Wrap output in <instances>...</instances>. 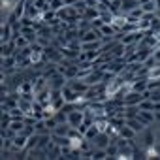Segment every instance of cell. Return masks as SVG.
Masks as SVG:
<instances>
[{
  "instance_id": "1",
  "label": "cell",
  "mask_w": 160,
  "mask_h": 160,
  "mask_svg": "<svg viewBox=\"0 0 160 160\" xmlns=\"http://www.w3.org/2000/svg\"><path fill=\"white\" fill-rule=\"evenodd\" d=\"M85 117H87V109H83V108H73L72 111H68L66 113V122L72 126V128H79L83 122H85Z\"/></svg>"
},
{
  "instance_id": "2",
  "label": "cell",
  "mask_w": 160,
  "mask_h": 160,
  "mask_svg": "<svg viewBox=\"0 0 160 160\" xmlns=\"http://www.w3.org/2000/svg\"><path fill=\"white\" fill-rule=\"evenodd\" d=\"M102 38H104V36H102L100 28H92V27H91L87 32H83V34H81V38H79V40L85 43V42H94V40H102Z\"/></svg>"
},
{
  "instance_id": "3",
  "label": "cell",
  "mask_w": 160,
  "mask_h": 160,
  "mask_svg": "<svg viewBox=\"0 0 160 160\" xmlns=\"http://www.w3.org/2000/svg\"><path fill=\"white\" fill-rule=\"evenodd\" d=\"M138 119H139L145 126H151L152 122H156V119H154V111H149V109H139Z\"/></svg>"
},
{
  "instance_id": "4",
  "label": "cell",
  "mask_w": 160,
  "mask_h": 160,
  "mask_svg": "<svg viewBox=\"0 0 160 160\" xmlns=\"http://www.w3.org/2000/svg\"><path fill=\"white\" fill-rule=\"evenodd\" d=\"M119 136H121L122 139H132V141H134V138L138 136V132H136V130H134L132 126H128V124H124V126H122V128L119 130Z\"/></svg>"
},
{
  "instance_id": "5",
  "label": "cell",
  "mask_w": 160,
  "mask_h": 160,
  "mask_svg": "<svg viewBox=\"0 0 160 160\" xmlns=\"http://www.w3.org/2000/svg\"><path fill=\"white\" fill-rule=\"evenodd\" d=\"M100 32H102V36H104V38H108V36H113V34H117L119 30L115 28V25H113V23H106V25L100 28Z\"/></svg>"
},
{
  "instance_id": "6",
  "label": "cell",
  "mask_w": 160,
  "mask_h": 160,
  "mask_svg": "<svg viewBox=\"0 0 160 160\" xmlns=\"http://www.w3.org/2000/svg\"><path fill=\"white\" fill-rule=\"evenodd\" d=\"M98 134H100V130H98V126H96V124L92 122V124H91V126H89V128L85 130V134H83V136H85V139L92 141V139H94V138H96Z\"/></svg>"
},
{
  "instance_id": "7",
  "label": "cell",
  "mask_w": 160,
  "mask_h": 160,
  "mask_svg": "<svg viewBox=\"0 0 160 160\" xmlns=\"http://www.w3.org/2000/svg\"><path fill=\"white\" fill-rule=\"evenodd\" d=\"M147 77L149 79H154V81H160V62L147 70Z\"/></svg>"
},
{
  "instance_id": "8",
  "label": "cell",
  "mask_w": 160,
  "mask_h": 160,
  "mask_svg": "<svg viewBox=\"0 0 160 160\" xmlns=\"http://www.w3.org/2000/svg\"><path fill=\"white\" fill-rule=\"evenodd\" d=\"M139 6V2H138V0H122V13H130L134 8H138Z\"/></svg>"
},
{
  "instance_id": "9",
  "label": "cell",
  "mask_w": 160,
  "mask_h": 160,
  "mask_svg": "<svg viewBox=\"0 0 160 160\" xmlns=\"http://www.w3.org/2000/svg\"><path fill=\"white\" fill-rule=\"evenodd\" d=\"M30 2H36V0H30Z\"/></svg>"
},
{
  "instance_id": "10",
  "label": "cell",
  "mask_w": 160,
  "mask_h": 160,
  "mask_svg": "<svg viewBox=\"0 0 160 160\" xmlns=\"http://www.w3.org/2000/svg\"><path fill=\"white\" fill-rule=\"evenodd\" d=\"M158 132H160V126H158Z\"/></svg>"
},
{
  "instance_id": "11",
  "label": "cell",
  "mask_w": 160,
  "mask_h": 160,
  "mask_svg": "<svg viewBox=\"0 0 160 160\" xmlns=\"http://www.w3.org/2000/svg\"><path fill=\"white\" fill-rule=\"evenodd\" d=\"M138 2H141V0H138Z\"/></svg>"
}]
</instances>
